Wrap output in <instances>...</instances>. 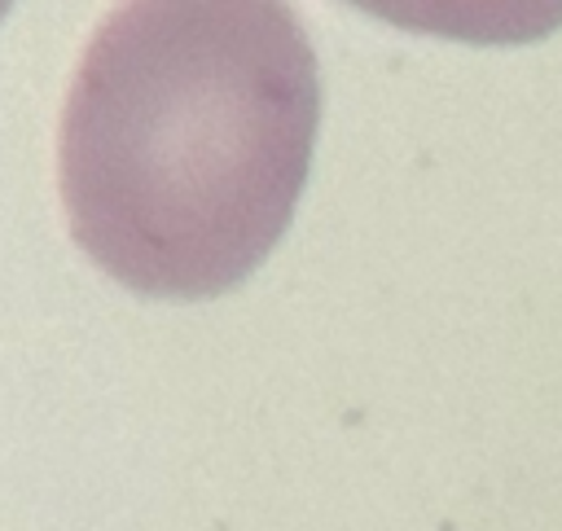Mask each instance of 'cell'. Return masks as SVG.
Listing matches in <instances>:
<instances>
[{"label": "cell", "mask_w": 562, "mask_h": 531, "mask_svg": "<svg viewBox=\"0 0 562 531\" xmlns=\"http://www.w3.org/2000/svg\"><path fill=\"white\" fill-rule=\"evenodd\" d=\"M316 123L321 70L290 4L110 9L57 127L70 237L136 294H224L290 228Z\"/></svg>", "instance_id": "obj_1"}]
</instances>
